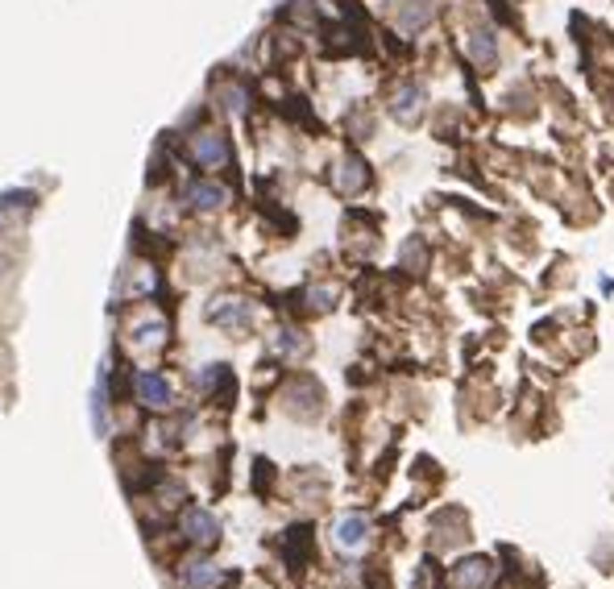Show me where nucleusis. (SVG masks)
I'll use <instances>...</instances> for the list:
<instances>
[{
    "label": "nucleus",
    "mask_w": 614,
    "mask_h": 589,
    "mask_svg": "<svg viewBox=\"0 0 614 589\" xmlns=\"http://www.w3.org/2000/svg\"><path fill=\"white\" fill-rule=\"evenodd\" d=\"M187 150H192V158L200 162V167H225V162H229V145H225V137L212 133V129L195 133Z\"/></svg>",
    "instance_id": "obj_1"
},
{
    "label": "nucleus",
    "mask_w": 614,
    "mask_h": 589,
    "mask_svg": "<svg viewBox=\"0 0 614 589\" xmlns=\"http://www.w3.org/2000/svg\"><path fill=\"white\" fill-rule=\"evenodd\" d=\"M183 531H187V540L195 544H217L220 540V523L208 511H200V506H192L187 515H183Z\"/></svg>",
    "instance_id": "obj_2"
},
{
    "label": "nucleus",
    "mask_w": 614,
    "mask_h": 589,
    "mask_svg": "<svg viewBox=\"0 0 614 589\" xmlns=\"http://www.w3.org/2000/svg\"><path fill=\"white\" fill-rule=\"evenodd\" d=\"M187 200H192L195 208H204V212H217V208L229 204V187H220V183H212V179H195Z\"/></svg>",
    "instance_id": "obj_3"
},
{
    "label": "nucleus",
    "mask_w": 614,
    "mask_h": 589,
    "mask_svg": "<svg viewBox=\"0 0 614 589\" xmlns=\"http://www.w3.org/2000/svg\"><path fill=\"white\" fill-rule=\"evenodd\" d=\"M208 320L212 324H225V328H245L250 324V307L242 299H220L208 307Z\"/></svg>",
    "instance_id": "obj_4"
},
{
    "label": "nucleus",
    "mask_w": 614,
    "mask_h": 589,
    "mask_svg": "<svg viewBox=\"0 0 614 589\" xmlns=\"http://www.w3.org/2000/svg\"><path fill=\"white\" fill-rule=\"evenodd\" d=\"M137 395L145 407H167L170 403V382L162 373H137Z\"/></svg>",
    "instance_id": "obj_5"
},
{
    "label": "nucleus",
    "mask_w": 614,
    "mask_h": 589,
    "mask_svg": "<svg viewBox=\"0 0 614 589\" xmlns=\"http://www.w3.org/2000/svg\"><path fill=\"white\" fill-rule=\"evenodd\" d=\"M365 531H370V523H365L362 515L340 519V528H337V544H340V548H349V552H357V548L365 544Z\"/></svg>",
    "instance_id": "obj_6"
},
{
    "label": "nucleus",
    "mask_w": 614,
    "mask_h": 589,
    "mask_svg": "<svg viewBox=\"0 0 614 589\" xmlns=\"http://www.w3.org/2000/svg\"><path fill=\"white\" fill-rule=\"evenodd\" d=\"M453 581H457V589H482L486 581H490V565H486V560H465V565L453 573Z\"/></svg>",
    "instance_id": "obj_7"
},
{
    "label": "nucleus",
    "mask_w": 614,
    "mask_h": 589,
    "mask_svg": "<svg viewBox=\"0 0 614 589\" xmlns=\"http://www.w3.org/2000/svg\"><path fill=\"white\" fill-rule=\"evenodd\" d=\"M337 187H340V192H357V187H365V170H362V162H357V158H349V162L340 167Z\"/></svg>",
    "instance_id": "obj_8"
},
{
    "label": "nucleus",
    "mask_w": 614,
    "mask_h": 589,
    "mask_svg": "<svg viewBox=\"0 0 614 589\" xmlns=\"http://www.w3.org/2000/svg\"><path fill=\"white\" fill-rule=\"evenodd\" d=\"M420 100H423L420 87H403V92H398V100H395V117L398 120H411L415 112H420Z\"/></svg>",
    "instance_id": "obj_9"
},
{
    "label": "nucleus",
    "mask_w": 614,
    "mask_h": 589,
    "mask_svg": "<svg viewBox=\"0 0 614 589\" xmlns=\"http://www.w3.org/2000/svg\"><path fill=\"white\" fill-rule=\"evenodd\" d=\"M187 585H192V589H217L220 585V573L212 565H192V569H187Z\"/></svg>",
    "instance_id": "obj_10"
},
{
    "label": "nucleus",
    "mask_w": 614,
    "mask_h": 589,
    "mask_svg": "<svg viewBox=\"0 0 614 589\" xmlns=\"http://www.w3.org/2000/svg\"><path fill=\"white\" fill-rule=\"evenodd\" d=\"M473 59H478V62H490L494 59V42H490V34H478V37H473Z\"/></svg>",
    "instance_id": "obj_11"
},
{
    "label": "nucleus",
    "mask_w": 614,
    "mask_h": 589,
    "mask_svg": "<svg viewBox=\"0 0 614 589\" xmlns=\"http://www.w3.org/2000/svg\"><path fill=\"white\" fill-rule=\"evenodd\" d=\"M220 100H225V109H229V112H242L245 109V92H242V87H225V96H220Z\"/></svg>",
    "instance_id": "obj_12"
},
{
    "label": "nucleus",
    "mask_w": 614,
    "mask_h": 589,
    "mask_svg": "<svg viewBox=\"0 0 614 589\" xmlns=\"http://www.w3.org/2000/svg\"><path fill=\"white\" fill-rule=\"evenodd\" d=\"M162 332H167L162 324H142V328H137V345H150V340L162 337Z\"/></svg>",
    "instance_id": "obj_13"
},
{
    "label": "nucleus",
    "mask_w": 614,
    "mask_h": 589,
    "mask_svg": "<svg viewBox=\"0 0 614 589\" xmlns=\"http://www.w3.org/2000/svg\"><path fill=\"white\" fill-rule=\"evenodd\" d=\"M278 349L295 353V349H307V345H303V340H295V332H282V340H278Z\"/></svg>",
    "instance_id": "obj_14"
},
{
    "label": "nucleus",
    "mask_w": 614,
    "mask_h": 589,
    "mask_svg": "<svg viewBox=\"0 0 614 589\" xmlns=\"http://www.w3.org/2000/svg\"><path fill=\"white\" fill-rule=\"evenodd\" d=\"M4 266H9V262H4V258H0V274H4Z\"/></svg>",
    "instance_id": "obj_15"
}]
</instances>
